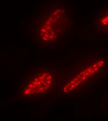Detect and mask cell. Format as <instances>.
I'll use <instances>...</instances> for the list:
<instances>
[{
    "mask_svg": "<svg viewBox=\"0 0 108 121\" xmlns=\"http://www.w3.org/2000/svg\"><path fill=\"white\" fill-rule=\"evenodd\" d=\"M70 15L64 2L55 0L40 7L35 35L39 43L48 45L59 41L69 30Z\"/></svg>",
    "mask_w": 108,
    "mask_h": 121,
    "instance_id": "6da1fadb",
    "label": "cell"
},
{
    "mask_svg": "<svg viewBox=\"0 0 108 121\" xmlns=\"http://www.w3.org/2000/svg\"><path fill=\"white\" fill-rule=\"evenodd\" d=\"M53 84L52 74L48 72H43L27 82L22 93L25 95H37L49 90Z\"/></svg>",
    "mask_w": 108,
    "mask_h": 121,
    "instance_id": "7a4b0ae2",
    "label": "cell"
},
{
    "mask_svg": "<svg viewBox=\"0 0 108 121\" xmlns=\"http://www.w3.org/2000/svg\"><path fill=\"white\" fill-rule=\"evenodd\" d=\"M104 64L103 61H98L93 64L92 66L82 71L73 80L70 82L63 89V92H68L73 90L83 81L85 80L87 78L89 77L94 74Z\"/></svg>",
    "mask_w": 108,
    "mask_h": 121,
    "instance_id": "3957f363",
    "label": "cell"
},
{
    "mask_svg": "<svg viewBox=\"0 0 108 121\" xmlns=\"http://www.w3.org/2000/svg\"><path fill=\"white\" fill-rule=\"evenodd\" d=\"M94 26L100 33L108 34V5L102 6L97 11Z\"/></svg>",
    "mask_w": 108,
    "mask_h": 121,
    "instance_id": "277c9868",
    "label": "cell"
}]
</instances>
